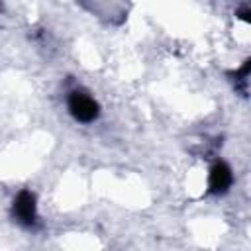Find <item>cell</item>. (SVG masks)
I'll return each mask as SVG.
<instances>
[{
    "label": "cell",
    "instance_id": "obj_1",
    "mask_svg": "<svg viewBox=\"0 0 251 251\" xmlns=\"http://www.w3.org/2000/svg\"><path fill=\"white\" fill-rule=\"evenodd\" d=\"M69 110L75 116V120L84 122V124L96 120V116H98L96 100L92 96H88L86 92H80V90L71 92V96H69Z\"/></svg>",
    "mask_w": 251,
    "mask_h": 251
},
{
    "label": "cell",
    "instance_id": "obj_2",
    "mask_svg": "<svg viewBox=\"0 0 251 251\" xmlns=\"http://www.w3.org/2000/svg\"><path fill=\"white\" fill-rule=\"evenodd\" d=\"M14 216L18 218L20 224L24 226H33L35 224V196L29 190H22L16 200H14Z\"/></svg>",
    "mask_w": 251,
    "mask_h": 251
},
{
    "label": "cell",
    "instance_id": "obj_3",
    "mask_svg": "<svg viewBox=\"0 0 251 251\" xmlns=\"http://www.w3.org/2000/svg\"><path fill=\"white\" fill-rule=\"evenodd\" d=\"M231 184V169L226 163H216L210 171V190L222 194Z\"/></svg>",
    "mask_w": 251,
    "mask_h": 251
}]
</instances>
